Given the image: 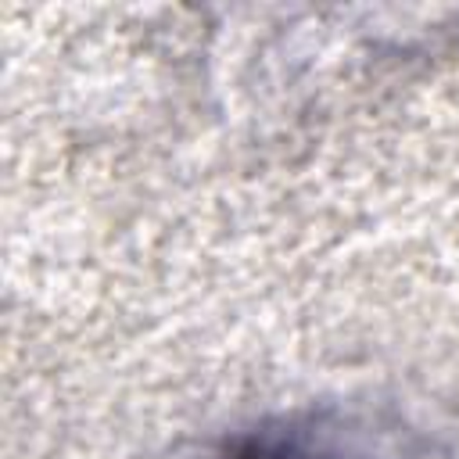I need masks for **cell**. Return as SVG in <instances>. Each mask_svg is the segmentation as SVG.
Instances as JSON below:
<instances>
[{
  "label": "cell",
  "mask_w": 459,
  "mask_h": 459,
  "mask_svg": "<svg viewBox=\"0 0 459 459\" xmlns=\"http://www.w3.org/2000/svg\"><path fill=\"white\" fill-rule=\"evenodd\" d=\"M226 459H290V452L269 437H244Z\"/></svg>",
  "instance_id": "1"
}]
</instances>
